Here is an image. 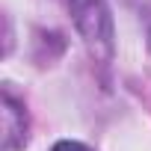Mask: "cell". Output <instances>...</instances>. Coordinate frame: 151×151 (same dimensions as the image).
I'll return each instance as SVG.
<instances>
[{"mask_svg":"<svg viewBox=\"0 0 151 151\" xmlns=\"http://www.w3.org/2000/svg\"><path fill=\"white\" fill-rule=\"evenodd\" d=\"M148 45H151V36H148Z\"/></svg>","mask_w":151,"mask_h":151,"instance_id":"277c9868","label":"cell"},{"mask_svg":"<svg viewBox=\"0 0 151 151\" xmlns=\"http://www.w3.org/2000/svg\"><path fill=\"white\" fill-rule=\"evenodd\" d=\"M71 21L95 62L110 65L116 56V27L107 0H68Z\"/></svg>","mask_w":151,"mask_h":151,"instance_id":"6da1fadb","label":"cell"},{"mask_svg":"<svg viewBox=\"0 0 151 151\" xmlns=\"http://www.w3.org/2000/svg\"><path fill=\"white\" fill-rule=\"evenodd\" d=\"M50 151H92V148H86L83 142H74V139H59Z\"/></svg>","mask_w":151,"mask_h":151,"instance_id":"3957f363","label":"cell"},{"mask_svg":"<svg viewBox=\"0 0 151 151\" xmlns=\"http://www.w3.org/2000/svg\"><path fill=\"white\" fill-rule=\"evenodd\" d=\"M0 107H3L0 110V124H3V133H0L3 142H0V148L3 151H18L27 142V110L9 89H3Z\"/></svg>","mask_w":151,"mask_h":151,"instance_id":"7a4b0ae2","label":"cell"}]
</instances>
